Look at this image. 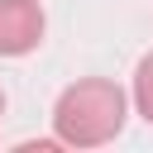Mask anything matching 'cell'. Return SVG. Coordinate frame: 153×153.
Listing matches in <instances>:
<instances>
[{"mask_svg":"<svg viewBox=\"0 0 153 153\" xmlns=\"http://www.w3.org/2000/svg\"><path fill=\"white\" fill-rule=\"evenodd\" d=\"M134 105H139V115L153 124V53H143L139 67H134Z\"/></svg>","mask_w":153,"mask_h":153,"instance_id":"3957f363","label":"cell"},{"mask_svg":"<svg viewBox=\"0 0 153 153\" xmlns=\"http://www.w3.org/2000/svg\"><path fill=\"white\" fill-rule=\"evenodd\" d=\"M43 5L38 0H0V57H24L43 43Z\"/></svg>","mask_w":153,"mask_h":153,"instance_id":"7a4b0ae2","label":"cell"},{"mask_svg":"<svg viewBox=\"0 0 153 153\" xmlns=\"http://www.w3.org/2000/svg\"><path fill=\"white\" fill-rule=\"evenodd\" d=\"M0 115H5V91H0Z\"/></svg>","mask_w":153,"mask_h":153,"instance_id":"277c9868","label":"cell"},{"mask_svg":"<svg viewBox=\"0 0 153 153\" xmlns=\"http://www.w3.org/2000/svg\"><path fill=\"white\" fill-rule=\"evenodd\" d=\"M124 115H129V100L115 81L81 76L57 96L53 129H57V143H67V148H100L124 129Z\"/></svg>","mask_w":153,"mask_h":153,"instance_id":"6da1fadb","label":"cell"}]
</instances>
